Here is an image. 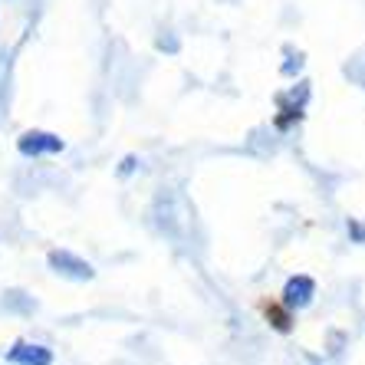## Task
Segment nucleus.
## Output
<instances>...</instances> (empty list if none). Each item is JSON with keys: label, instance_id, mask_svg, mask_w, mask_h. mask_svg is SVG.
I'll return each mask as SVG.
<instances>
[{"label": "nucleus", "instance_id": "1a4fd4ad", "mask_svg": "<svg viewBox=\"0 0 365 365\" xmlns=\"http://www.w3.org/2000/svg\"><path fill=\"white\" fill-rule=\"evenodd\" d=\"M356 79L362 83V89H365V63H362V69H356Z\"/></svg>", "mask_w": 365, "mask_h": 365}, {"label": "nucleus", "instance_id": "20e7f679", "mask_svg": "<svg viewBox=\"0 0 365 365\" xmlns=\"http://www.w3.org/2000/svg\"><path fill=\"white\" fill-rule=\"evenodd\" d=\"M46 264H50V270H56L60 277H66V280H93L96 277L93 264H86L83 257L69 254V250H50Z\"/></svg>", "mask_w": 365, "mask_h": 365}, {"label": "nucleus", "instance_id": "7ed1b4c3", "mask_svg": "<svg viewBox=\"0 0 365 365\" xmlns=\"http://www.w3.org/2000/svg\"><path fill=\"white\" fill-rule=\"evenodd\" d=\"M306 99H309V89H303V93H299V99H297V93H293V96H289V93L277 96V115H273V125L280 128V132H289L297 122H303Z\"/></svg>", "mask_w": 365, "mask_h": 365}, {"label": "nucleus", "instance_id": "f257e3e1", "mask_svg": "<svg viewBox=\"0 0 365 365\" xmlns=\"http://www.w3.org/2000/svg\"><path fill=\"white\" fill-rule=\"evenodd\" d=\"M66 148L60 135H53V132H43V128H30L24 135L17 138V152L24 158H43V155H60Z\"/></svg>", "mask_w": 365, "mask_h": 365}, {"label": "nucleus", "instance_id": "6e6552de", "mask_svg": "<svg viewBox=\"0 0 365 365\" xmlns=\"http://www.w3.org/2000/svg\"><path fill=\"white\" fill-rule=\"evenodd\" d=\"M135 168H138V158H135V155H125V158H122V165H119V175L125 178V175H132Z\"/></svg>", "mask_w": 365, "mask_h": 365}, {"label": "nucleus", "instance_id": "0eeeda50", "mask_svg": "<svg viewBox=\"0 0 365 365\" xmlns=\"http://www.w3.org/2000/svg\"><path fill=\"white\" fill-rule=\"evenodd\" d=\"M349 234H352V240H356V244H365V224H359V221H352V217H349Z\"/></svg>", "mask_w": 365, "mask_h": 365}, {"label": "nucleus", "instance_id": "39448f33", "mask_svg": "<svg viewBox=\"0 0 365 365\" xmlns=\"http://www.w3.org/2000/svg\"><path fill=\"white\" fill-rule=\"evenodd\" d=\"M257 306H260V313H264L267 326H270L273 332H280V336H289V332H293V326H297V316H293V309H287L280 299L264 297Z\"/></svg>", "mask_w": 365, "mask_h": 365}, {"label": "nucleus", "instance_id": "423d86ee", "mask_svg": "<svg viewBox=\"0 0 365 365\" xmlns=\"http://www.w3.org/2000/svg\"><path fill=\"white\" fill-rule=\"evenodd\" d=\"M7 362L14 365H53V349L40 346V342H14L7 349Z\"/></svg>", "mask_w": 365, "mask_h": 365}, {"label": "nucleus", "instance_id": "f03ea898", "mask_svg": "<svg viewBox=\"0 0 365 365\" xmlns=\"http://www.w3.org/2000/svg\"><path fill=\"white\" fill-rule=\"evenodd\" d=\"M316 299V280L313 277H306V273H297V277H289L287 283H283V293H280V303L287 306V309H293V313H299V309H309Z\"/></svg>", "mask_w": 365, "mask_h": 365}]
</instances>
